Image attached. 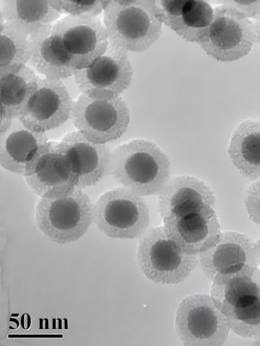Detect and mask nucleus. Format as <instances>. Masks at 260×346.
<instances>
[{
	"label": "nucleus",
	"mask_w": 260,
	"mask_h": 346,
	"mask_svg": "<svg viewBox=\"0 0 260 346\" xmlns=\"http://www.w3.org/2000/svg\"><path fill=\"white\" fill-rule=\"evenodd\" d=\"M171 168L167 153L149 140L134 139L111 150L110 175L142 197L157 195L171 178Z\"/></svg>",
	"instance_id": "f257e3e1"
},
{
	"label": "nucleus",
	"mask_w": 260,
	"mask_h": 346,
	"mask_svg": "<svg viewBox=\"0 0 260 346\" xmlns=\"http://www.w3.org/2000/svg\"><path fill=\"white\" fill-rule=\"evenodd\" d=\"M156 1L108 0L103 22L109 44L125 52L146 50L159 37L163 23Z\"/></svg>",
	"instance_id": "f03ea898"
},
{
	"label": "nucleus",
	"mask_w": 260,
	"mask_h": 346,
	"mask_svg": "<svg viewBox=\"0 0 260 346\" xmlns=\"http://www.w3.org/2000/svg\"><path fill=\"white\" fill-rule=\"evenodd\" d=\"M71 118L77 130L96 144L121 137L131 119L120 94L105 90L81 93L74 101Z\"/></svg>",
	"instance_id": "7ed1b4c3"
},
{
	"label": "nucleus",
	"mask_w": 260,
	"mask_h": 346,
	"mask_svg": "<svg viewBox=\"0 0 260 346\" xmlns=\"http://www.w3.org/2000/svg\"><path fill=\"white\" fill-rule=\"evenodd\" d=\"M93 203L79 187L56 198L40 197L35 211L39 230L50 241L66 244L82 237L93 223Z\"/></svg>",
	"instance_id": "20e7f679"
},
{
	"label": "nucleus",
	"mask_w": 260,
	"mask_h": 346,
	"mask_svg": "<svg viewBox=\"0 0 260 346\" xmlns=\"http://www.w3.org/2000/svg\"><path fill=\"white\" fill-rule=\"evenodd\" d=\"M139 239L138 266L143 274L155 283H182L199 263L198 255L185 252L167 235L163 226L148 228Z\"/></svg>",
	"instance_id": "39448f33"
},
{
	"label": "nucleus",
	"mask_w": 260,
	"mask_h": 346,
	"mask_svg": "<svg viewBox=\"0 0 260 346\" xmlns=\"http://www.w3.org/2000/svg\"><path fill=\"white\" fill-rule=\"evenodd\" d=\"M93 223L109 237L139 238L148 229L149 209L144 197L122 186L115 187L93 203Z\"/></svg>",
	"instance_id": "423d86ee"
},
{
	"label": "nucleus",
	"mask_w": 260,
	"mask_h": 346,
	"mask_svg": "<svg viewBox=\"0 0 260 346\" xmlns=\"http://www.w3.org/2000/svg\"><path fill=\"white\" fill-rule=\"evenodd\" d=\"M51 32L61 59L76 71L90 66L109 43L106 28L98 17L67 15L53 24Z\"/></svg>",
	"instance_id": "0eeeda50"
},
{
	"label": "nucleus",
	"mask_w": 260,
	"mask_h": 346,
	"mask_svg": "<svg viewBox=\"0 0 260 346\" xmlns=\"http://www.w3.org/2000/svg\"><path fill=\"white\" fill-rule=\"evenodd\" d=\"M213 18L198 44L219 61L231 62L247 55L257 41L255 22L238 8L224 5L213 10Z\"/></svg>",
	"instance_id": "6e6552de"
},
{
	"label": "nucleus",
	"mask_w": 260,
	"mask_h": 346,
	"mask_svg": "<svg viewBox=\"0 0 260 346\" xmlns=\"http://www.w3.org/2000/svg\"><path fill=\"white\" fill-rule=\"evenodd\" d=\"M175 329L185 346H220L231 331L225 316L206 293L182 298L176 311Z\"/></svg>",
	"instance_id": "1a4fd4ad"
},
{
	"label": "nucleus",
	"mask_w": 260,
	"mask_h": 346,
	"mask_svg": "<svg viewBox=\"0 0 260 346\" xmlns=\"http://www.w3.org/2000/svg\"><path fill=\"white\" fill-rule=\"evenodd\" d=\"M198 256L204 274L212 282L251 277L259 267L254 242L235 231H221L214 244Z\"/></svg>",
	"instance_id": "9d476101"
},
{
	"label": "nucleus",
	"mask_w": 260,
	"mask_h": 346,
	"mask_svg": "<svg viewBox=\"0 0 260 346\" xmlns=\"http://www.w3.org/2000/svg\"><path fill=\"white\" fill-rule=\"evenodd\" d=\"M74 103L61 80L39 77L18 119L32 131L46 132L61 126L71 117Z\"/></svg>",
	"instance_id": "9b49d317"
},
{
	"label": "nucleus",
	"mask_w": 260,
	"mask_h": 346,
	"mask_svg": "<svg viewBox=\"0 0 260 346\" xmlns=\"http://www.w3.org/2000/svg\"><path fill=\"white\" fill-rule=\"evenodd\" d=\"M23 175L31 190L43 198L66 196L78 184L77 176L56 142L48 141L42 145L26 166Z\"/></svg>",
	"instance_id": "f8f14e48"
},
{
	"label": "nucleus",
	"mask_w": 260,
	"mask_h": 346,
	"mask_svg": "<svg viewBox=\"0 0 260 346\" xmlns=\"http://www.w3.org/2000/svg\"><path fill=\"white\" fill-rule=\"evenodd\" d=\"M167 235L186 253L199 254L216 241L221 232L214 207L207 206L164 218Z\"/></svg>",
	"instance_id": "ddd939ff"
},
{
	"label": "nucleus",
	"mask_w": 260,
	"mask_h": 346,
	"mask_svg": "<svg viewBox=\"0 0 260 346\" xmlns=\"http://www.w3.org/2000/svg\"><path fill=\"white\" fill-rule=\"evenodd\" d=\"M81 189L95 185L110 175L111 150L106 144L89 141L78 130L68 133L58 142Z\"/></svg>",
	"instance_id": "4468645a"
},
{
	"label": "nucleus",
	"mask_w": 260,
	"mask_h": 346,
	"mask_svg": "<svg viewBox=\"0 0 260 346\" xmlns=\"http://www.w3.org/2000/svg\"><path fill=\"white\" fill-rule=\"evenodd\" d=\"M132 75L127 52L109 43L90 66L76 70L73 76L81 93L105 90L120 94L131 85Z\"/></svg>",
	"instance_id": "2eb2a0df"
},
{
	"label": "nucleus",
	"mask_w": 260,
	"mask_h": 346,
	"mask_svg": "<svg viewBox=\"0 0 260 346\" xmlns=\"http://www.w3.org/2000/svg\"><path fill=\"white\" fill-rule=\"evenodd\" d=\"M216 196L211 187L195 176L182 174L169 180L157 194V209L162 219L180 212L210 206Z\"/></svg>",
	"instance_id": "dca6fc26"
},
{
	"label": "nucleus",
	"mask_w": 260,
	"mask_h": 346,
	"mask_svg": "<svg viewBox=\"0 0 260 346\" xmlns=\"http://www.w3.org/2000/svg\"><path fill=\"white\" fill-rule=\"evenodd\" d=\"M159 2L162 22L183 39L198 43L212 21L211 6L202 0Z\"/></svg>",
	"instance_id": "f3484780"
},
{
	"label": "nucleus",
	"mask_w": 260,
	"mask_h": 346,
	"mask_svg": "<svg viewBox=\"0 0 260 346\" xmlns=\"http://www.w3.org/2000/svg\"><path fill=\"white\" fill-rule=\"evenodd\" d=\"M48 141L46 132L32 131L18 118L13 120L0 131L1 165L12 172L23 174L39 148Z\"/></svg>",
	"instance_id": "a211bd4d"
},
{
	"label": "nucleus",
	"mask_w": 260,
	"mask_h": 346,
	"mask_svg": "<svg viewBox=\"0 0 260 346\" xmlns=\"http://www.w3.org/2000/svg\"><path fill=\"white\" fill-rule=\"evenodd\" d=\"M38 78L27 65L0 71V131L18 118Z\"/></svg>",
	"instance_id": "6ab92c4d"
},
{
	"label": "nucleus",
	"mask_w": 260,
	"mask_h": 346,
	"mask_svg": "<svg viewBox=\"0 0 260 346\" xmlns=\"http://www.w3.org/2000/svg\"><path fill=\"white\" fill-rule=\"evenodd\" d=\"M61 14L51 0H0V19L29 38L53 25Z\"/></svg>",
	"instance_id": "aec40b11"
},
{
	"label": "nucleus",
	"mask_w": 260,
	"mask_h": 346,
	"mask_svg": "<svg viewBox=\"0 0 260 346\" xmlns=\"http://www.w3.org/2000/svg\"><path fill=\"white\" fill-rule=\"evenodd\" d=\"M227 152L234 166L254 181L260 178V119L241 121L232 133Z\"/></svg>",
	"instance_id": "412c9836"
},
{
	"label": "nucleus",
	"mask_w": 260,
	"mask_h": 346,
	"mask_svg": "<svg viewBox=\"0 0 260 346\" xmlns=\"http://www.w3.org/2000/svg\"><path fill=\"white\" fill-rule=\"evenodd\" d=\"M53 25L29 38L28 62L45 78L62 80L74 76L76 70L68 66L57 52L51 32Z\"/></svg>",
	"instance_id": "4be33fe9"
},
{
	"label": "nucleus",
	"mask_w": 260,
	"mask_h": 346,
	"mask_svg": "<svg viewBox=\"0 0 260 346\" xmlns=\"http://www.w3.org/2000/svg\"><path fill=\"white\" fill-rule=\"evenodd\" d=\"M30 46L28 36L0 19V71L26 65Z\"/></svg>",
	"instance_id": "5701e85b"
},
{
	"label": "nucleus",
	"mask_w": 260,
	"mask_h": 346,
	"mask_svg": "<svg viewBox=\"0 0 260 346\" xmlns=\"http://www.w3.org/2000/svg\"><path fill=\"white\" fill-rule=\"evenodd\" d=\"M225 318L231 331L237 335L253 339L260 338V297Z\"/></svg>",
	"instance_id": "b1692460"
},
{
	"label": "nucleus",
	"mask_w": 260,
	"mask_h": 346,
	"mask_svg": "<svg viewBox=\"0 0 260 346\" xmlns=\"http://www.w3.org/2000/svg\"><path fill=\"white\" fill-rule=\"evenodd\" d=\"M108 0H51V4L61 13L76 17H97Z\"/></svg>",
	"instance_id": "393cba45"
},
{
	"label": "nucleus",
	"mask_w": 260,
	"mask_h": 346,
	"mask_svg": "<svg viewBox=\"0 0 260 346\" xmlns=\"http://www.w3.org/2000/svg\"><path fill=\"white\" fill-rule=\"evenodd\" d=\"M244 203L250 219L260 226V178L253 181L248 187Z\"/></svg>",
	"instance_id": "a878e982"
},
{
	"label": "nucleus",
	"mask_w": 260,
	"mask_h": 346,
	"mask_svg": "<svg viewBox=\"0 0 260 346\" xmlns=\"http://www.w3.org/2000/svg\"><path fill=\"white\" fill-rule=\"evenodd\" d=\"M234 1L236 7L239 9L247 18L260 15V1H251V3H241V1Z\"/></svg>",
	"instance_id": "bb28decb"
},
{
	"label": "nucleus",
	"mask_w": 260,
	"mask_h": 346,
	"mask_svg": "<svg viewBox=\"0 0 260 346\" xmlns=\"http://www.w3.org/2000/svg\"><path fill=\"white\" fill-rule=\"evenodd\" d=\"M254 249L259 265L258 269L255 271V273L260 279V234L258 239L254 242Z\"/></svg>",
	"instance_id": "cd10ccee"
},
{
	"label": "nucleus",
	"mask_w": 260,
	"mask_h": 346,
	"mask_svg": "<svg viewBox=\"0 0 260 346\" xmlns=\"http://www.w3.org/2000/svg\"><path fill=\"white\" fill-rule=\"evenodd\" d=\"M253 344L255 345H260V338L254 339Z\"/></svg>",
	"instance_id": "c85d7f7f"
}]
</instances>
